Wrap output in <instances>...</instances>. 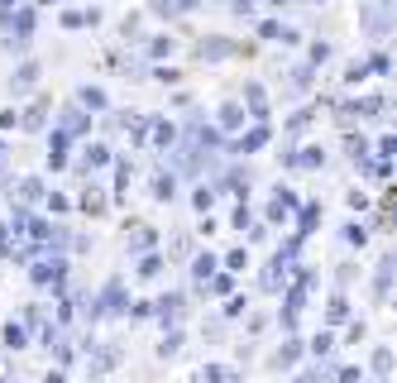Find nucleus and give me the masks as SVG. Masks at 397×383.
<instances>
[{"label": "nucleus", "mask_w": 397, "mask_h": 383, "mask_svg": "<svg viewBox=\"0 0 397 383\" xmlns=\"http://www.w3.org/2000/svg\"><path fill=\"white\" fill-rule=\"evenodd\" d=\"M359 20H364V29H369L373 39H383V34L393 29V20H388V5H383V0H364V5H359Z\"/></svg>", "instance_id": "1"}, {"label": "nucleus", "mask_w": 397, "mask_h": 383, "mask_svg": "<svg viewBox=\"0 0 397 383\" xmlns=\"http://www.w3.org/2000/svg\"><path fill=\"white\" fill-rule=\"evenodd\" d=\"M239 53V43H230L225 34H206L201 43H196V58L201 62H220V58H235Z\"/></svg>", "instance_id": "2"}, {"label": "nucleus", "mask_w": 397, "mask_h": 383, "mask_svg": "<svg viewBox=\"0 0 397 383\" xmlns=\"http://www.w3.org/2000/svg\"><path fill=\"white\" fill-rule=\"evenodd\" d=\"M39 77H43V67H39L34 58H25V62L15 67V77H10V96H29V91L39 86Z\"/></svg>", "instance_id": "3"}, {"label": "nucleus", "mask_w": 397, "mask_h": 383, "mask_svg": "<svg viewBox=\"0 0 397 383\" xmlns=\"http://www.w3.org/2000/svg\"><path fill=\"white\" fill-rule=\"evenodd\" d=\"M96 307H101V316H125V311H130V302H125V288H120V283H110L106 293L96 297Z\"/></svg>", "instance_id": "4"}, {"label": "nucleus", "mask_w": 397, "mask_h": 383, "mask_svg": "<svg viewBox=\"0 0 397 383\" xmlns=\"http://www.w3.org/2000/svg\"><path fill=\"white\" fill-rule=\"evenodd\" d=\"M20 125H25L29 135H43V130H48V101L39 96V101H34V106H29L25 115H20Z\"/></svg>", "instance_id": "5"}, {"label": "nucleus", "mask_w": 397, "mask_h": 383, "mask_svg": "<svg viewBox=\"0 0 397 383\" xmlns=\"http://www.w3.org/2000/svg\"><path fill=\"white\" fill-rule=\"evenodd\" d=\"M154 311H159L163 326H177V316H182V293H163V297L154 302Z\"/></svg>", "instance_id": "6"}, {"label": "nucleus", "mask_w": 397, "mask_h": 383, "mask_svg": "<svg viewBox=\"0 0 397 383\" xmlns=\"http://www.w3.org/2000/svg\"><path fill=\"white\" fill-rule=\"evenodd\" d=\"M264 144H268V125H254V130H249L244 139H235V144H225V149H230V154H259Z\"/></svg>", "instance_id": "7"}, {"label": "nucleus", "mask_w": 397, "mask_h": 383, "mask_svg": "<svg viewBox=\"0 0 397 383\" xmlns=\"http://www.w3.org/2000/svg\"><path fill=\"white\" fill-rule=\"evenodd\" d=\"M388 293H393V254H383L378 259V274H373V297L388 302Z\"/></svg>", "instance_id": "8"}, {"label": "nucleus", "mask_w": 397, "mask_h": 383, "mask_svg": "<svg viewBox=\"0 0 397 383\" xmlns=\"http://www.w3.org/2000/svg\"><path fill=\"white\" fill-rule=\"evenodd\" d=\"M58 130H62V135H81V130H86V115H81L77 101H72V106H62V115H58Z\"/></svg>", "instance_id": "9"}, {"label": "nucleus", "mask_w": 397, "mask_h": 383, "mask_svg": "<svg viewBox=\"0 0 397 383\" xmlns=\"http://www.w3.org/2000/svg\"><path fill=\"white\" fill-rule=\"evenodd\" d=\"M244 96H249V120H259V125H264V120H268V96H264V86L249 82V86H244Z\"/></svg>", "instance_id": "10"}, {"label": "nucleus", "mask_w": 397, "mask_h": 383, "mask_svg": "<svg viewBox=\"0 0 397 383\" xmlns=\"http://www.w3.org/2000/svg\"><path fill=\"white\" fill-rule=\"evenodd\" d=\"M311 72H316L311 62H297V67L288 72V91H297V96H302V91H311V82H316Z\"/></svg>", "instance_id": "11"}, {"label": "nucleus", "mask_w": 397, "mask_h": 383, "mask_svg": "<svg viewBox=\"0 0 397 383\" xmlns=\"http://www.w3.org/2000/svg\"><path fill=\"white\" fill-rule=\"evenodd\" d=\"M244 120H249V110L239 106V101H225V106H220V130H239Z\"/></svg>", "instance_id": "12"}, {"label": "nucleus", "mask_w": 397, "mask_h": 383, "mask_svg": "<svg viewBox=\"0 0 397 383\" xmlns=\"http://www.w3.org/2000/svg\"><path fill=\"white\" fill-rule=\"evenodd\" d=\"M215 196H220V192H215L211 182H196V192H191V206H196V211H201V216H211Z\"/></svg>", "instance_id": "13"}, {"label": "nucleus", "mask_w": 397, "mask_h": 383, "mask_svg": "<svg viewBox=\"0 0 397 383\" xmlns=\"http://www.w3.org/2000/svg\"><path fill=\"white\" fill-rule=\"evenodd\" d=\"M177 196V177L173 173H154V201H173Z\"/></svg>", "instance_id": "14"}, {"label": "nucleus", "mask_w": 397, "mask_h": 383, "mask_svg": "<svg viewBox=\"0 0 397 383\" xmlns=\"http://www.w3.org/2000/svg\"><path fill=\"white\" fill-rule=\"evenodd\" d=\"M297 359H302V340H283L278 355H273V364H278V369H292Z\"/></svg>", "instance_id": "15"}, {"label": "nucleus", "mask_w": 397, "mask_h": 383, "mask_svg": "<svg viewBox=\"0 0 397 383\" xmlns=\"http://www.w3.org/2000/svg\"><path fill=\"white\" fill-rule=\"evenodd\" d=\"M77 106L81 110H106V91H101V86H81V91H77Z\"/></svg>", "instance_id": "16"}, {"label": "nucleus", "mask_w": 397, "mask_h": 383, "mask_svg": "<svg viewBox=\"0 0 397 383\" xmlns=\"http://www.w3.org/2000/svg\"><path fill=\"white\" fill-rule=\"evenodd\" d=\"M110 163V149L106 144H86V159H81V173H86V168H106Z\"/></svg>", "instance_id": "17"}, {"label": "nucleus", "mask_w": 397, "mask_h": 383, "mask_svg": "<svg viewBox=\"0 0 397 383\" xmlns=\"http://www.w3.org/2000/svg\"><path fill=\"white\" fill-rule=\"evenodd\" d=\"M0 335H5V350H25V345H29L25 326H15V321H5V330H0Z\"/></svg>", "instance_id": "18"}, {"label": "nucleus", "mask_w": 397, "mask_h": 383, "mask_svg": "<svg viewBox=\"0 0 397 383\" xmlns=\"http://www.w3.org/2000/svg\"><path fill=\"white\" fill-rule=\"evenodd\" d=\"M177 350H182V330L173 326V330H163V345H159V359H173L177 355Z\"/></svg>", "instance_id": "19"}, {"label": "nucleus", "mask_w": 397, "mask_h": 383, "mask_svg": "<svg viewBox=\"0 0 397 383\" xmlns=\"http://www.w3.org/2000/svg\"><path fill=\"white\" fill-rule=\"evenodd\" d=\"M215 269H220V264H215L211 254H196V259H191V278H196V283H206Z\"/></svg>", "instance_id": "20"}, {"label": "nucleus", "mask_w": 397, "mask_h": 383, "mask_svg": "<svg viewBox=\"0 0 397 383\" xmlns=\"http://www.w3.org/2000/svg\"><path fill=\"white\" fill-rule=\"evenodd\" d=\"M373 374H378V379H388V374H393V350H388V345H378V350H373Z\"/></svg>", "instance_id": "21"}, {"label": "nucleus", "mask_w": 397, "mask_h": 383, "mask_svg": "<svg viewBox=\"0 0 397 383\" xmlns=\"http://www.w3.org/2000/svg\"><path fill=\"white\" fill-rule=\"evenodd\" d=\"M173 48H177V39H168V34H154V43H149V58L159 62V58H168Z\"/></svg>", "instance_id": "22"}, {"label": "nucleus", "mask_w": 397, "mask_h": 383, "mask_svg": "<svg viewBox=\"0 0 397 383\" xmlns=\"http://www.w3.org/2000/svg\"><path fill=\"white\" fill-rule=\"evenodd\" d=\"M297 168H325V149H316V144L302 149V154H297Z\"/></svg>", "instance_id": "23"}, {"label": "nucleus", "mask_w": 397, "mask_h": 383, "mask_svg": "<svg viewBox=\"0 0 397 383\" xmlns=\"http://www.w3.org/2000/svg\"><path fill=\"white\" fill-rule=\"evenodd\" d=\"M20 196H25V201H43V196H48V192H43V177H25V182H20Z\"/></svg>", "instance_id": "24"}, {"label": "nucleus", "mask_w": 397, "mask_h": 383, "mask_svg": "<svg viewBox=\"0 0 397 383\" xmlns=\"http://www.w3.org/2000/svg\"><path fill=\"white\" fill-rule=\"evenodd\" d=\"M130 249H134V254H149V249H154V230H149V225H139V230H134V240H130Z\"/></svg>", "instance_id": "25"}, {"label": "nucleus", "mask_w": 397, "mask_h": 383, "mask_svg": "<svg viewBox=\"0 0 397 383\" xmlns=\"http://www.w3.org/2000/svg\"><path fill=\"white\" fill-rule=\"evenodd\" d=\"M344 245H369V225L349 220V225H344Z\"/></svg>", "instance_id": "26"}, {"label": "nucleus", "mask_w": 397, "mask_h": 383, "mask_svg": "<svg viewBox=\"0 0 397 383\" xmlns=\"http://www.w3.org/2000/svg\"><path fill=\"white\" fill-rule=\"evenodd\" d=\"M330 350H335V335H330V330H321L316 340H311V355H316V359H330Z\"/></svg>", "instance_id": "27"}, {"label": "nucleus", "mask_w": 397, "mask_h": 383, "mask_svg": "<svg viewBox=\"0 0 397 383\" xmlns=\"http://www.w3.org/2000/svg\"><path fill=\"white\" fill-rule=\"evenodd\" d=\"M163 274V259L159 254H144V259H139V278H159Z\"/></svg>", "instance_id": "28"}, {"label": "nucleus", "mask_w": 397, "mask_h": 383, "mask_svg": "<svg viewBox=\"0 0 397 383\" xmlns=\"http://www.w3.org/2000/svg\"><path fill=\"white\" fill-rule=\"evenodd\" d=\"M316 216H321V206H302V220H297L302 230H297V240H302V235H311V225H316Z\"/></svg>", "instance_id": "29"}, {"label": "nucleus", "mask_w": 397, "mask_h": 383, "mask_svg": "<svg viewBox=\"0 0 397 383\" xmlns=\"http://www.w3.org/2000/svg\"><path fill=\"white\" fill-rule=\"evenodd\" d=\"M81 206L96 216V211H106V196H96V187H86V192H81Z\"/></svg>", "instance_id": "30"}, {"label": "nucleus", "mask_w": 397, "mask_h": 383, "mask_svg": "<svg viewBox=\"0 0 397 383\" xmlns=\"http://www.w3.org/2000/svg\"><path fill=\"white\" fill-rule=\"evenodd\" d=\"M120 39H125V43H139V15L120 20Z\"/></svg>", "instance_id": "31"}, {"label": "nucleus", "mask_w": 397, "mask_h": 383, "mask_svg": "<svg viewBox=\"0 0 397 383\" xmlns=\"http://www.w3.org/2000/svg\"><path fill=\"white\" fill-rule=\"evenodd\" d=\"M330 53H335L330 43H311V53H307V62H311V67H321V62H330Z\"/></svg>", "instance_id": "32"}, {"label": "nucleus", "mask_w": 397, "mask_h": 383, "mask_svg": "<svg viewBox=\"0 0 397 383\" xmlns=\"http://www.w3.org/2000/svg\"><path fill=\"white\" fill-rule=\"evenodd\" d=\"M154 139H159L163 149H168V144H177V125H163V120H159V125H154Z\"/></svg>", "instance_id": "33"}, {"label": "nucleus", "mask_w": 397, "mask_h": 383, "mask_svg": "<svg viewBox=\"0 0 397 383\" xmlns=\"http://www.w3.org/2000/svg\"><path fill=\"white\" fill-rule=\"evenodd\" d=\"M149 10L163 15V20H177V0H149Z\"/></svg>", "instance_id": "34"}, {"label": "nucleus", "mask_w": 397, "mask_h": 383, "mask_svg": "<svg viewBox=\"0 0 397 383\" xmlns=\"http://www.w3.org/2000/svg\"><path fill=\"white\" fill-rule=\"evenodd\" d=\"M244 269H249L244 249H235V254H225V274H244Z\"/></svg>", "instance_id": "35"}, {"label": "nucleus", "mask_w": 397, "mask_h": 383, "mask_svg": "<svg viewBox=\"0 0 397 383\" xmlns=\"http://www.w3.org/2000/svg\"><path fill=\"white\" fill-rule=\"evenodd\" d=\"M364 77H369V67H364V62H349V67H344V82H349V86L364 82Z\"/></svg>", "instance_id": "36"}, {"label": "nucleus", "mask_w": 397, "mask_h": 383, "mask_svg": "<svg viewBox=\"0 0 397 383\" xmlns=\"http://www.w3.org/2000/svg\"><path fill=\"white\" fill-rule=\"evenodd\" d=\"M62 29H86V10H67L62 15Z\"/></svg>", "instance_id": "37"}, {"label": "nucleus", "mask_w": 397, "mask_h": 383, "mask_svg": "<svg viewBox=\"0 0 397 383\" xmlns=\"http://www.w3.org/2000/svg\"><path fill=\"white\" fill-rule=\"evenodd\" d=\"M254 5H259V0H230V10H235L239 20H254Z\"/></svg>", "instance_id": "38"}, {"label": "nucleus", "mask_w": 397, "mask_h": 383, "mask_svg": "<svg viewBox=\"0 0 397 383\" xmlns=\"http://www.w3.org/2000/svg\"><path fill=\"white\" fill-rule=\"evenodd\" d=\"M177 77H182L177 67H154V82H163V86H173V82H177Z\"/></svg>", "instance_id": "39"}, {"label": "nucleus", "mask_w": 397, "mask_h": 383, "mask_svg": "<svg viewBox=\"0 0 397 383\" xmlns=\"http://www.w3.org/2000/svg\"><path fill=\"white\" fill-rule=\"evenodd\" d=\"M364 67H369V72H393V62H388V53H373L369 62H364Z\"/></svg>", "instance_id": "40"}, {"label": "nucleus", "mask_w": 397, "mask_h": 383, "mask_svg": "<svg viewBox=\"0 0 397 383\" xmlns=\"http://www.w3.org/2000/svg\"><path fill=\"white\" fill-rule=\"evenodd\" d=\"M344 316H349V302H344V297H335V302H330V321H335V326H340Z\"/></svg>", "instance_id": "41"}, {"label": "nucleus", "mask_w": 397, "mask_h": 383, "mask_svg": "<svg viewBox=\"0 0 397 383\" xmlns=\"http://www.w3.org/2000/svg\"><path fill=\"white\" fill-rule=\"evenodd\" d=\"M259 34H264L268 43H278V34H283V25H278V20H264V25H259Z\"/></svg>", "instance_id": "42"}, {"label": "nucleus", "mask_w": 397, "mask_h": 383, "mask_svg": "<svg viewBox=\"0 0 397 383\" xmlns=\"http://www.w3.org/2000/svg\"><path fill=\"white\" fill-rule=\"evenodd\" d=\"M307 125H311V110H297V115L288 120V130H307Z\"/></svg>", "instance_id": "43"}, {"label": "nucleus", "mask_w": 397, "mask_h": 383, "mask_svg": "<svg viewBox=\"0 0 397 383\" xmlns=\"http://www.w3.org/2000/svg\"><path fill=\"white\" fill-rule=\"evenodd\" d=\"M393 149H397V139H393V135L378 139V159H393Z\"/></svg>", "instance_id": "44"}, {"label": "nucleus", "mask_w": 397, "mask_h": 383, "mask_svg": "<svg viewBox=\"0 0 397 383\" xmlns=\"http://www.w3.org/2000/svg\"><path fill=\"white\" fill-rule=\"evenodd\" d=\"M239 311H249V302H244V297H230V302H225V316H239Z\"/></svg>", "instance_id": "45"}, {"label": "nucleus", "mask_w": 397, "mask_h": 383, "mask_svg": "<svg viewBox=\"0 0 397 383\" xmlns=\"http://www.w3.org/2000/svg\"><path fill=\"white\" fill-rule=\"evenodd\" d=\"M15 120H20V110H0V130H10Z\"/></svg>", "instance_id": "46"}, {"label": "nucleus", "mask_w": 397, "mask_h": 383, "mask_svg": "<svg viewBox=\"0 0 397 383\" xmlns=\"http://www.w3.org/2000/svg\"><path fill=\"white\" fill-rule=\"evenodd\" d=\"M335 383H359V369H340V374H335Z\"/></svg>", "instance_id": "47"}, {"label": "nucleus", "mask_w": 397, "mask_h": 383, "mask_svg": "<svg viewBox=\"0 0 397 383\" xmlns=\"http://www.w3.org/2000/svg\"><path fill=\"white\" fill-rule=\"evenodd\" d=\"M43 383H67V379H62V374H58V369H53V374H48V379H43Z\"/></svg>", "instance_id": "48"}, {"label": "nucleus", "mask_w": 397, "mask_h": 383, "mask_svg": "<svg viewBox=\"0 0 397 383\" xmlns=\"http://www.w3.org/2000/svg\"><path fill=\"white\" fill-rule=\"evenodd\" d=\"M264 5H273V10H283V5H288V0H264Z\"/></svg>", "instance_id": "49"}, {"label": "nucleus", "mask_w": 397, "mask_h": 383, "mask_svg": "<svg viewBox=\"0 0 397 383\" xmlns=\"http://www.w3.org/2000/svg\"><path fill=\"white\" fill-rule=\"evenodd\" d=\"M39 5H58V0H39Z\"/></svg>", "instance_id": "50"}, {"label": "nucleus", "mask_w": 397, "mask_h": 383, "mask_svg": "<svg viewBox=\"0 0 397 383\" xmlns=\"http://www.w3.org/2000/svg\"><path fill=\"white\" fill-rule=\"evenodd\" d=\"M311 5H325V0H311Z\"/></svg>", "instance_id": "51"}, {"label": "nucleus", "mask_w": 397, "mask_h": 383, "mask_svg": "<svg viewBox=\"0 0 397 383\" xmlns=\"http://www.w3.org/2000/svg\"><path fill=\"white\" fill-rule=\"evenodd\" d=\"M0 383H10V379H0Z\"/></svg>", "instance_id": "52"}, {"label": "nucleus", "mask_w": 397, "mask_h": 383, "mask_svg": "<svg viewBox=\"0 0 397 383\" xmlns=\"http://www.w3.org/2000/svg\"><path fill=\"white\" fill-rule=\"evenodd\" d=\"M0 177H5V173H0Z\"/></svg>", "instance_id": "53"}]
</instances>
